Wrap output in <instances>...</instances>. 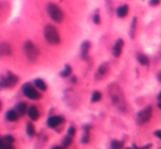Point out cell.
Segmentation results:
<instances>
[{
  "mask_svg": "<svg viewBox=\"0 0 161 149\" xmlns=\"http://www.w3.org/2000/svg\"><path fill=\"white\" fill-rule=\"evenodd\" d=\"M108 93H109L112 100L115 105L119 110H126V100H125V96L123 94L120 87L117 85V84H110L108 86Z\"/></svg>",
  "mask_w": 161,
  "mask_h": 149,
  "instance_id": "cell-1",
  "label": "cell"
},
{
  "mask_svg": "<svg viewBox=\"0 0 161 149\" xmlns=\"http://www.w3.org/2000/svg\"><path fill=\"white\" fill-rule=\"evenodd\" d=\"M44 38L50 44L55 45L58 44L60 41H61V38L58 34V30H56L55 27H53L52 24H48L44 28Z\"/></svg>",
  "mask_w": 161,
  "mask_h": 149,
  "instance_id": "cell-2",
  "label": "cell"
},
{
  "mask_svg": "<svg viewBox=\"0 0 161 149\" xmlns=\"http://www.w3.org/2000/svg\"><path fill=\"white\" fill-rule=\"evenodd\" d=\"M23 51L27 59L30 62H35L39 58V49L37 45L31 41H26L23 44Z\"/></svg>",
  "mask_w": 161,
  "mask_h": 149,
  "instance_id": "cell-3",
  "label": "cell"
},
{
  "mask_svg": "<svg viewBox=\"0 0 161 149\" xmlns=\"http://www.w3.org/2000/svg\"><path fill=\"white\" fill-rule=\"evenodd\" d=\"M47 10L49 12V16L51 17V19L58 23H61L64 19V13L62 11V9L58 7L55 3H49L47 7Z\"/></svg>",
  "mask_w": 161,
  "mask_h": 149,
  "instance_id": "cell-4",
  "label": "cell"
},
{
  "mask_svg": "<svg viewBox=\"0 0 161 149\" xmlns=\"http://www.w3.org/2000/svg\"><path fill=\"white\" fill-rule=\"evenodd\" d=\"M19 81V77L12 72H7L5 76L1 77V86L3 87H13Z\"/></svg>",
  "mask_w": 161,
  "mask_h": 149,
  "instance_id": "cell-5",
  "label": "cell"
},
{
  "mask_svg": "<svg viewBox=\"0 0 161 149\" xmlns=\"http://www.w3.org/2000/svg\"><path fill=\"white\" fill-rule=\"evenodd\" d=\"M22 92L23 94L30 100H39L41 98V94L38 92V90H35L34 87L31 85L30 83H26L22 86Z\"/></svg>",
  "mask_w": 161,
  "mask_h": 149,
  "instance_id": "cell-6",
  "label": "cell"
},
{
  "mask_svg": "<svg viewBox=\"0 0 161 149\" xmlns=\"http://www.w3.org/2000/svg\"><path fill=\"white\" fill-rule=\"evenodd\" d=\"M152 115V107L151 106H147L145 110H140L137 115V121L139 125H143V124H146L147 121H150Z\"/></svg>",
  "mask_w": 161,
  "mask_h": 149,
  "instance_id": "cell-7",
  "label": "cell"
},
{
  "mask_svg": "<svg viewBox=\"0 0 161 149\" xmlns=\"http://www.w3.org/2000/svg\"><path fill=\"white\" fill-rule=\"evenodd\" d=\"M14 142V138L11 135H7L1 137L0 139V148H5V147H11Z\"/></svg>",
  "mask_w": 161,
  "mask_h": 149,
  "instance_id": "cell-8",
  "label": "cell"
},
{
  "mask_svg": "<svg viewBox=\"0 0 161 149\" xmlns=\"http://www.w3.org/2000/svg\"><path fill=\"white\" fill-rule=\"evenodd\" d=\"M123 47H124V41H123L122 39H118L116 41V43L114 44V48H113V55L118 58V56L122 54Z\"/></svg>",
  "mask_w": 161,
  "mask_h": 149,
  "instance_id": "cell-9",
  "label": "cell"
},
{
  "mask_svg": "<svg viewBox=\"0 0 161 149\" xmlns=\"http://www.w3.org/2000/svg\"><path fill=\"white\" fill-rule=\"evenodd\" d=\"M62 121H63V118L61 116H51L48 119V125L51 128H55L58 125H61Z\"/></svg>",
  "mask_w": 161,
  "mask_h": 149,
  "instance_id": "cell-10",
  "label": "cell"
},
{
  "mask_svg": "<svg viewBox=\"0 0 161 149\" xmlns=\"http://www.w3.org/2000/svg\"><path fill=\"white\" fill-rule=\"evenodd\" d=\"M107 71H108V63L104 62L103 64H100L99 68H98L97 73H96V79H102L103 76H105Z\"/></svg>",
  "mask_w": 161,
  "mask_h": 149,
  "instance_id": "cell-11",
  "label": "cell"
},
{
  "mask_svg": "<svg viewBox=\"0 0 161 149\" xmlns=\"http://www.w3.org/2000/svg\"><path fill=\"white\" fill-rule=\"evenodd\" d=\"M0 53L3 56H7V55H11L12 51H11V47L8 42H3L1 45H0Z\"/></svg>",
  "mask_w": 161,
  "mask_h": 149,
  "instance_id": "cell-12",
  "label": "cell"
},
{
  "mask_svg": "<svg viewBox=\"0 0 161 149\" xmlns=\"http://www.w3.org/2000/svg\"><path fill=\"white\" fill-rule=\"evenodd\" d=\"M89 48H91V42H89V41L83 42L82 47H81V56H82L83 59H86L87 58V54H88Z\"/></svg>",
  "mask_w": 161,
  "mask_h": 149,
  "instance_id": "cell-13",
  "label": "cell"
},
{
  "mask_svg": "<svg viewBox=\"0 0 161 149\" xmlns=\"http://www.w3.org/2000/svg\"><path fill=\"white\" fill-rule=\"evenodd\" d=\"M28 115L32 121H37V119H39L40 113L35 106H31V107H29V110H28Z\"/></svg>",
  "mask_w": 161,
  "mask_h": 149,
  "instance_id": "cell-14",
  "label": "cell"
},
{
  "mask_svg": "<svg viewBox=\"0 0 161 149\" xmlns=\"http://www.w3.org/2000/svg\"><path fill=\"white\" fill-rule=\"evenodd\" d=\"M128 10H129L128 6H127V5H122V6H119V7L117 8L116 13H117V16H118L119 18H124V17H126L127 13H128Z\"/></svg>",
  "mask_w": 161,
  "mask_h": 149,
  "instance_id": "cell-15",
  "label": "cell"
},
{
  "mask_svg": "<svg viewBox=\"0 0 161 149\" xmlns=\"http://www.w3.org/2000/svg\"><path fill=\"white\" fill-rule=\"evenodd\" d=\"M27 110H29V108H28V106H27V104L24 102L19 103V104L16 106V110H17V113H18L19 115H24L27 113Z\"/></svg>",
  "mask_w": 161,
  "mask_h": 149,
  "instance_id": "cell-16",
  "label": "cell"
},
{
  "mask_svg": "<svg viewBox=\"0 0 161 149\" xmlns=\"http://www.w3.org/2000/svg\"><path fill=\"white\" fill-rule=\"evenodd\" d=\"M19 117V114L17 113V110H8L7 114H6V118H7V121H16L17 119H18Z\"/></svg>",
  "mask_w": 161,
  "mask_h": 149,
  "instance_id": "cell-17",
  "label": "cell"
},
{
  "mask_svg": "<svg viewBox=\"0 0 161 149\" xmlns=\"http://www.w3.org/2000/svg\"><path fill=\"white\" fill-rule=\"evenodd\" d=\"M34 85L38 90H40V91H47V89H48L47 84H45L44 81L41 80V79H35L34 80Z\"/></svg>",
  "mask_w": 161,
  "mask_h": 149,
  "instance_id": "cell-18",
  "label": "cell"
},
{
  "mask_svg": "<svg viewBox=\"0 0 161 149\" xmlns=\"http://www.w3.org/2000/svg\"><path fill=\"white\" fill-rule=\"evenodd\" d=\"M71 73H72V68H71L68 64H66L65 66H64V70L61 71V73H60V75L63 77H68L71 75Z\"/></svg>",
  "mask_w": 161,
  "mask_h": 149,
  "instance_id": "cell-19",
  "label": "cell"
},
{
  "mask_svg": "<svg viewBox=\"0 0 161 149\" xmlns=\"http://www.w3.org/2000/svg\"><path fill=\"white\" fill-rule=\"evenodd\" d=\"M138 61H139V63L141 64V65H147L148 63H149V59H148L147 55H145V54H138Z\"/></svg>",
  "mask_w": 161,
  "mask_h": 149,
  "instance_id": "cell-20",
  "label": "cell"
},
{
  "mask_svg": "<svg viewBox=\"0 0 161 149\" xmlns=\"http://www.w3.org/2000/svg\"><path fill=\"white\" fill-rule=\"evenodd\" d=\"M27 134H28L30 137H33V136L35 135V129L31 123H27Z\"/></svg>",
  "mask_w": 161,
  "mask_h": 149,
  "instance_id": "cell-21",
  "label": "cell"
},
{
  "mask_svg": "<svg viewBox=\"0 0 161 149\" xmlns=\"http://www.w3.org/2000/svg\"><path fill=\"white\" fill-rule=\"evenodd\" d=\"M124 146V142L119 141V140H113L112 144H110V148L112 149H122Z\"/></svg>",
  "mask_w": 161,
  "mask_h": 149,
  "instance_id": "cell-22",
  "label": "cell"
},
{
  "mask_svg": "<svg viewBox=\"0 0 161 149\" xmlns=\"http://www.w3.org/2000/svg\"><path fill=\"white\" fill-rule=\"evenodd\" d=\"M136 23H137V18L133 17V21H131V29H130V38H133L135 35V30H136Z\"/></svg>",
  "mask_w": 161,
  "mask_h": 149,
  "instance_id": "cell-23",
  "label": "cell"
},
{
  "mask_svg": "<svg viewBox=\"0 0 161 149\" xmlns=\"http://www.w3.org/2000/svg\"><path fill=\"white\" fill-rule=\"evenodd\" d=\"M100 98H102V94H100V92L95 91L93 93V95H92V102L93 103L98 102V100H100Z\"/></svg>",
  "mask_w": 161,
  "mask_h": 149,
  "instance_id": "cell-24",
  "label": "cell"
},
{
  "mask_svg": "<svg viewBox=\"0 0 161 149\" xmlns=\"http://www.w3.org/2000/svg\"><path fill=\"white\" fill-rule=\"evenodd\" d=\"M71 144H72V137L71 136H66L63 139V141H62V146L63 147H68Z\"/></svg>",
  "mask_w": 161,
  "mask_h": 149,
  "instance_id": "cell-25",
  "label": "cell"
},
{
  "mask_svg": "<svg viewBox=\"0 0 161 149\" xmlns=\"http://www.w3.org/2000/svg\"><path fill=\"white\" fill-rule=\"evenodd\" d=\"M75 127L74 126H71L70 128H68V136H71V137H72V136H74L75 135Z\"/></svg>",
  "mask_w": 161,
  "mask_h": 149,
  "instance_id": "cell-26",
  "label": "cell"
},
{
  "mask_svg": "<svg viewBox=\"0 0 161 149\" xmlns=\"http://www.w3.org/2000/svg\"><path fill=\"white\" fill-rule=\"evenodd\" d=\"M151 146H152V145L149 144V145H146V146L140 147V148H139V147H137V146L135 145V146H133V148H135V149H150V148H151Z\"/></svg>",
  "mask_w": 161,
  "mask_h": 149,
  "instance_id": "cell-27",
  "label": "cell"
},
{
  "mask_svg": "<svg viewBox=\"0 0 161 149\" xmlns=\"http://www.w3.org/2000/svg\"><path fill=\"white\" fill-rule=\"evenodd\" d=\"M94 22L95 23H99L100 20H99V14H98V12H96L95 16H94Z\"/></svg>",
  "mask_w": 161,
  "mask_h": 149,
  "instance_id": "cell-28",
  "label": "cell"
},
{
  "mask_svg": "<svg viewBox=\"0 0 161 149\" xmlns=\"http://www.w3.org/2000/svg\"><path fill=\"white\" fill-rule=\"evenodd\" d=\"M149 3L151 6H156V5H159V3H160V1H159V0H151Z\"/></svg>",
  "mask_w": 161,
  "mask_h": 149,
  "instance_id": "cell-29",
  "label": "cell"
},
{
  "mask_svg": "<svg viewBox=\"0 0 161 149\" xmlns=\"http://www.w3.org/2000/svg\"><path fill=\"white\" fill-rule=\"evenodd\" d=\"M154 135H156V137H158L159 139H161V131H154Z\"/></svg>",
  "mask_w": 161,
  "mask_h": 149,
  "instance_id": "cell-30",
  "label": "cell"
},
{
  "mask_svg": "<svg viewBox=\"0 0 161 149\" xmlns=\"http://www.w3.org/2000/svg\"><path fill=\"white\" fill-rule=\"evenodd\" d=\"M51 149H63L62 147H60V146H54L53 148H51Z\"/></svg>",
  "mask_w": 161,
  "mask_h": 149,
  "instance_id": "cell-31",
  "label": "cell"
},
{
  "mask_svg": "<svg viewBox=\"0 0 161 149\" xmlns=\"http://www.w3.org/2000/svg\"><path fill=\"white\" fill-rule=\"evenodd\" d=\"M158 80L161 82V72H159V73H158Z\"/></svg>",
  "mask_w": 161,
  "mask_h": 149,
  "instance_id": "cell-32",
  "label": "cell"
},
{
  "mask_svg": "<svg viewBox=\"0 0 161 149\" xmlns=\"http://www.w3.org/2000/svg\"><path fill=\"white\" fill-rule=\"evenodd\" d=\"M0 149H14V148L11 146V147H5V148H0Z\"/></svg>",
  "mask_w": 161,
  "mask_h": 149,
  "instance_id": "cell-33",
  "label": "cell"
},
{
  "mask_svg": "<svg viewBox=\"0 0 161 149\" xmlns=\"http://www.w3.org/2000/svg\"><path fill=\"white\" fill-rule=\"evenodd\" d=\"M158 100L161 102V92H160V94H159V95H158Z\"/></svg>",
  "mask_w": 161,
  "mask_h": 149,
  "instance_id": "cell-34",
  "label": "cell"
},
{
  "mask_svg": "<svg viewBox=\"0 0 161 149\" xmlns=\"http://www.w3.org/2000/svg\"><path fill=\"white\" fill-rule=\"evenodd\" d=\"M158 107H159V108H161V102H159V103H158Z\"/></svg>",
  "mask_w": 161,
  "mask_h": 149,
  "instance_id": "cell-35",
  "label": "cell"
},
{
  "mask_svg": "<svg viewBox=\"0 0 161 149\" xmlns=\"http://www.w3.org/2000/svg\"><path fill=\"white\" fill-rule=\"evenodd\" d=\"M126 149H131V148H126Z\"/></svg>",
  "mask_w": 161,
  "mask_h": 149,
  "instance_id": "cell-36",
  "label": "cell"
}]
</instances>
